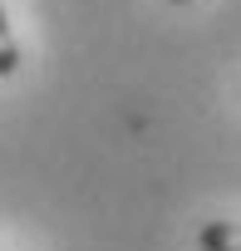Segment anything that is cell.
Returning a JSON list of instances; mask_svg holds the SVG:
<instances>
[{
	"label": "cell",
	"instance_id": "1",
	"mask_svg": "<svg viewBox=\"0 0 241 251\" xmlns=\"http://www.w3.org/2000/svg\"><path fill=\"white\" fill-rule=\"evenodd\" d=\"M197 251H241V222L212 217L197 226Z\"/></svg>",
	"mask_w": 241,
	"mask_h": 251
},
{
	"label": "cell",
	"instance_id": "3",
	"mask_svg": "<svg viewBox=\"0 0 241 251\" xmlns=\"http://www.w3.org/2000/svg\"><path fill=\"white\" fill-rule=\"evenodd\" d=\"M172 5H187V0H172Z\"/></svg>",
	"mask_w": 241,
	"mask_h": 251
},
{
	"label": "cell",
	"instance_id": "2",
	"mask_svg": "<svg viewBox=\"0 0 241 251\" xmlns=\"http://www.w3.org/2000/svg\"><path fill=\"white\" fill-rule=\"evenodd\" d=\"M20 69V45H15V35H10V15H5V5H0V79H10Z\"/></svg>",
	"mask_w": 241,
	"mask_h": 251
}]
</instances>
